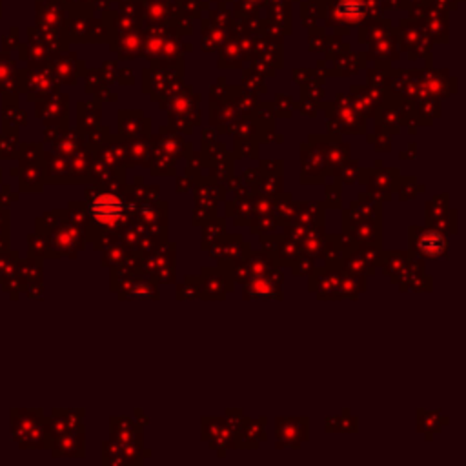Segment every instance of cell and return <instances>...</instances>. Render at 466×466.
<instances>
[{
	"label": "cell",
	"instance_id": "cell-1",
	"mask_svg": "<svg viewBox=\"0 0 466 466\" xmlns=\"http://www.w3.org/2000/svg\"><path fill=\"white\" fill-rule=\"evenodd\" d=\"M137 208L139 203L126 195L123 189L117 192V189L99 188L90 195L86 213L100 237H109L115 240L127 224H132V217H135Z\"/></svg>",
	"mask_w": 466,
	"mask_h": 466
},
{
	"label": "cell",
	"instance_id": "cell-2",
	"mask_svg": "<svg viewBox=\"0 0 466 466\" xmlns=\"http://www.w3.org/2000/svg\"><path fill=\"white\" fill-rule=\"evenodd\" d=\"M410 250L421 259H441L448 255V239L433 226L410 228Z\"/></svg>",
	"mask_w": 466,
	"mask_h": 466
},
{
	"label": "cell",
	"instance_id": "cell-3",
	"mask_svg": "<svg viewBox=\"0 0 466 466\" xmlns=\"http://www.w3.org/2000/svg\"><path fill=\"white\" fill-rule=\"evenodd\" d=\"M283 272L281 268H273L264 275H254L244 283V299H283Z\"/></svg>",
	"mask_w": 466,
	"mask_h": 466
},
{
	"label": "cell",
	"instance_id": "cell-4",
	"mask_svg": "<svg viewBox=\"0 0 466 466\" xmlns=\"http://www.w3.org/2000/svg\"><path fill=\"white\" fill-rule=\"evenodd\" d=\"M277 448H299L308 441V419L304 417H279L275 423Z\"/></svg>",
	"mask_w": 466,
	"mask_h": 466
},
{
	"label": "cell",
	"instance_id": "cell-5",
	"mask_svg": "<svg viewBox=\"0 0 466 466\" xmlns=\"http://www.w3.org/2000/svg\"><path fill=\"white\" fill-rule=\"evenodd\" d=\"M328 146L330 144H326L320 150L319 144L317 146L302 144V182L316 184L325 179V173L328 171L326 170V151H328Z\"/></svg>",
	"mask_w": 466,
	"mask_h": 466
},
{
	"label": "cell",
	"instance_id": "cell-6",
	"mask_svg": "<svg viewBox=\"0 0 466 466\" xmlns=\"http://www.w3.org/2000/svg\"><path fill=\"white\" fill-rule=\"evenodd\" d=\"M344 270L339 266H326L319 270L317 275L310 279V290L319 295V299L334 301L339 295V284L343 279Z\"/></svg>",
	"mask_w": 466,
	"mask_h": 466
},
{
	"label": "cell",
	"instance_id": "cell-7",
	"mask_svg": "<svg viewBox=\"0 0 466 466\" xmlns=\"http://www.w3.org/2000/svg\"><path fill=\"white\" fill-rule=\"evenodd\" d=\"M233 281L221 268H204L201 277L203 299H224L233 288Z\"/></svg>",
	"mask_w": 466,
	"mask_h": 466
},
{
	"label": "cell",
	"instance_id": "cell-8",
	"mask_svg": "<svg viewBox=\"0 0 466 466\" xmlns=\"http://www.w3.org/2000/svg\"><path fill=\"white\" fill-rule=\"evenodd\" d=\"M117 293L123 301H130V299H148V301H151V299L159 297L157 283L142 272L135 273V275L127 279L126 284Z\"/></svg>",
	"mask_w": 466,
	"mask_h": 466
},
{
	"label": "cell",
	"instance_id": "cell-9",
	"mask_svg": "<svg viewBox=\"0 0 466 466\" xmlns=\"http://www.w3.org/2000/svg\"><path fill=\"white\" fill-rule=\"evenodd\" d=\"M166 217H168V208L166 203H141L135 212L137 222H141L142 226L150 230H166Z\"/></svg>",
	"mask_w": 466,
	"mask_h": 466
},
{
	"label": "cell",
	"instance_id": "cell-10",
	"mask_svg": "<svg viewBox=\"0 0 466 466\" xmlns=\"http://www.w3.org/2000/svg\"><path fill=\"white\" fill-rule=\"evenodd\" d=\"M264 421H248L240 424V428L235 432V446L237 448H257L261 443L266 441L264 433Z\"/></svg>",
	"mask_w": 466,
	"mask_h": 466
},
{
	"label": "cell",
	"instance_id": "cell-11",
	"mask_svg": "<svg viewBox=\"0 0 466 466\" xmlns=\"http://www.w3.org/2000/svg\"><path fill=\"white\" fill-rule=\"evenodd\" d=\"M414 254H405V251H394V254H387L385 251V257H382V272L387 273L388 277L391 279V283H399L401 277L405 275L406 268H408L410 261H412Z\"/></svg>",
	"mask_w": 466,
	"mask_h": 466
},
{
	"label": "cell",
	"instance_id": "cell-12",
	"mask_svg": "<svg viewBox=\"0 0 466 466\" xmlns=\"http://www.w3.org/2000/svg\"><path fill=\"white\" fill-rule=\"evenodd\" d=\"M153 146L160 148V150L166 151L168 155L177 159V157L182 155V150L184 148H188V144L184 142V139L179 135V133H175V130H171V127H164V130L155 137Z\"/></svg>",
	"mask_w": 466,
	"mask_h": 466
},
{
	"label": "cell",
	"instance_id": "cell-13",
	"mask_svg": "<svg viewBox=\"0 0 466 466\" xmlns=\"http://www.w3.org/2000/svg\"><path fill=\"white\" fill-rule=\"evenodd\" d=\"M323 217H325V206L320 203H297V215L295 221L302 226L311 228L323 224Z\"/></svg>",
	"mask_w": 466,
	"mask_h": 466
},
{
	"label": "cell",
	"instance_id": "cell-14",
	"mask_svg": "<svg viewBox=\"0 0 466 466\" xmlns=\"http://www.w3.org/2000/svg\"><path fill=\"white\" fill-rule=\"evenodd\" d=\"M272 201H273V215H275V219H277V222L281 226L295 221L297 203H293L290 195L281 192V194L275 195Z\"/></svg>",
	"mask_w": 466,
	"mask_h": 466
},
{
	"label": "cell",
	"instance_id": "cell-15",
	"mask_svg": "<svg viewBox=\"0 0 466 466\" xmlns=\"http://www.w3.org/2000/svg\"><path fill=\"white\" fill-rule=\"evenodd\" d=\"M366 290V277L355 275V273H343L339 284V295L337 299H357Z\"/></svg>",
	"mask_w": 466,
	"mask_h": 466
},
{
	"label": "cell",
	"instance_id": "cell-16",
	"mask_svg": "<svg viewBox=\"0 0 466 466\" xmlns=\"http://www.w3.org/2000/svg\"><path fill=\"white\" fill-rule=\"evenodd\" d=\"M151 157V144L148 139H133L126 141V162L127 164H148Z\"/></svg>",
	"mask_w": 466,
	"mask_h": 466
},
{
	"label": "cell",
	"instance_id": "cell-17",
	"mask_svg": "<svg viewBox=\"0 0 466 466\" xmlns=\"http://www.w3.org/2000/svg\"><path fill=\"white\" fill-rule=\"evenodd\" d=\"M299 255H301V246H299V242L293 239H288L286 235H281L277 250L273 254V261H275V264H277V266L279 264H281V266H290Z\"/></svg>",
	"mask_w": 466,
	"mask_h": 466
},
{
	"label": "cell",
	"instance_id": "cell-18",
	"mask_svg": "<svg viewBox=\"0 0 466 466\" xmlns=\"http://www.w3.org/2000/svg\"><path fill=\"white\" fill-rule=\"evenodd\" d=\"M228 215L235 219V224H250L254 217V195L251 197H237L233 203H228Z\"/></svg>",
	"mask_w": 466,
	"mask_h": 466
},
{
	"label": "cell",
	"instance_id": "cell-19",
	"mask_svg": "<svg viewBox=\"0 0 466 466\" xmlns=\"http://www.w3.org/2000/svg\"><path fill=\"white\" fill-rule=\"evenodd\" d=\"M151 173L153 175H173L175 173V159L166 151L151 144Z\"/></svg>",
	"mask_w": 466,
	"mask_h": 466
},
{
	"label": "cell",
	"instance_id": "cell-20",
	"mask_svg": "<svg viewBox=\"0 0 466 466\" xmlns=\"http://www.w3.org/2000/svg\"><path fill=\"white\" fill-rule=\"evenodd\" d=\"M246 264H248V270H250V275H264V273H270L273 268H277V264L273 261L272 255H268L266 251H261V254H254L250 251V255L246 257Z\"/></svg>",
	"mask_w": 466,
	"mask_h": 466
},
{
	"label": "cell",
	"instance_id": "cell-21",
	"mask_svg": "<svg viewBox=\"0 0 466 466\" xmlns=\"http://www.w3.org/2000/svg\"><path fill=\"white\" fill-rule=\"evenodd\" d=\"M348 144H330L328 151H326V170L337 173L341 170V166L348 160Z\"/></svg>",
	"mask_w": 466,
	"mask_h": 466
},
{
	"label": "cell",
	"instance_id": "cell-22",
	"mask_svg": "<svg viewBox=\"0 0 466 466\" xmlns=\"http://www.w3.org/2000/svg\"><path fill=\"white\" fill-rule=\"evenodd\" d=\"M446 423V417H441L437 412H419V432H423L428 441L432 439L433 433L439 432L441 426Z\"/></svg>",
	"mask_w": 466,
	"mask_h": 466
},
{
	"label": "cell",
	"instance_id": "cell-23",
	"mask_svg": "<svg viewBox=\"0 0 466 466\" xmlns=\"http://www.w3.org/2000/svg\"><path fill=\"white\" fill-rule=\"evenodd\" d=\"M224 235V221L219 219H212L206 224H203V250H210V246L215 242L219 237Z\"/></svg>",
	"mask_w": 466,
	"mask_h": 466
},
{
	"label": "cell",
	"instance_id": "cell-24",
	"mask_svg": "<svg viewBox=\"0 0 466 466\" xmlns=\"http://www.w3.org/2000/svg\"><path fill=\"white\" fill-rule=\"evenodd\" d=\"M177 297H179L180 301H186V299H203L201 277H186V281L179 286Z\"/></svg>",
	"mask_w": 466,
	"mask_h": 466
},
{
	"label": "cell",
	"instance_id": "cell-25",
	"mask_svg": "<svg viewBox=\"0 0 466 466\" xmlns=\"http://www.w3.org/2000/svg\"><path fill=\"white\" fill-rule=\"evenodd\" d=\"M126 255H127V250L123 242H118V244H108L106 246V250H104L102 264H106V266H111V268H117V266L123 264Z\"/></svg>",
	"mask_w": 466,
	"mask_h": 466
},
{
	"label": "cell",
	"instance_id": "cell-26",
	"mask_svg": "<svg viewBox=\"0 0 466 466\" xmlns=\"http://www.w3.org/2000/svg\"><path fill=\"white\" fill-rule=\"evenodd\" d=\"M226 424L228 419H224V417H221V419L219 417H206V419H203V441H212Z\"/></svg>",
	"mask_w": 466,
	"mask_h": 466
},
{
	"label": "cell",
	"instance_id": "cell-27",
	"mask_svg": "<svg viewBox=\"0 0 466 466\" xmlns=\"http://www.w3.org/2000/svg\"><path fill=\"white\" fill-rule=\"evenodd\" d=\"M215 219V204L213 203H197V208L194 210V224L201 226L208 221Z\"/></svg>",
	"mask_w": 466,
	"mask_h": 466
},
{
	"label": "cell",
	"instance_id": "cell-28",
	"mask_svg": "<svg viewBox=\"0 0 466 466\" xmlns=\"http://www.w3.org/2000/svg\"><path fill=\"white\" fill-rule=\"evenodd\" d=\"M397 192H399L401 201H406V199H414L421 192H424V186H419L414 177H410V179H403V184H397Z\"/></svg>",
	"mask_w": 466,
	"mask_h": 466
},
{
	"label": "cell",
	"instance_id": "cell-29",
	"mask_svg": "<svg viewBox=\"0 0 466 466\" xmlns=\"http://www.w3.org/2000/svg\"><path fill=\"white\" fill-rule=\"evenodd\" d=\"M290 268L295 275H310L313 270H316V264H313V257H308V255H299L292 264H290Z\"/></svg>",
	"mask_w": 466,
	"mask_h": 466
},
{
	"label": "cell",
	"instance_id": "cell-30",
	"mask_svg": "<svg viewBox=\"0 0 466 466\" xmlns=\"http://www.w3.org/2000/svg\"><path fill=\"white\" fill-rule=\"evenodd\" d=\"M233 132H237L235 137L237 139H240V141H254L255 137L259 135L261 127L254 123H244V124H237Z\"/></svg>",
	"mask_w": 466,
	"mask_h": 466
},
{
	"label": "cell",
	"instance_id": "cell-31",
	"mask_svg": "<svg viewBox=\"0 0 466 466\" xmlns=\"http://www.w3.org/2000/svg\"><path fill=\"white\" fill-rule=\"evenodd\" d=\"M235 155L237 157H257V146L254 144V141H240L237 139V146H235Z\"/></svg>",
	"mask_w": 466,
	"mask_h": 466
},
{
	"label": "cell",
	"instance_id": "cell-32",
	"mask_svg": "<svg viewBox=\"0 0 466 466\" xmlns=\"http://www.w3.org/2000/svg\"><path fill=\"white\" fill-rule=\"evenodd\" d=\"M326 204L330 208L341 206V188L339 184H332L326 188Z\"/></svg>",
	"mask_w": 466,
	"mask_h": 466
}]
</instances>
